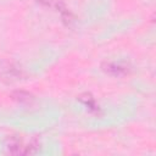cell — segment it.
I'll list each match as a JSON object with an SVG mask.
<instances>
[{
	"mask_svg": "<svg viewBox=\"0 0 156 156\" xmlns=\"http://www.w3.org/2000/svg\"><path fill=\"white\" fill-rule=\"evenodd\" d=\"M79 100H80L85 106H88V108H89L90 111H94V112H98V111H99V106L95 104V100H94V98H93L91 95H89V94L80 95V96H79Z\"/></svg>",
	"mask_w": 156,
	"mask_h": 156,
	"instance_id": "5b68a950",
	"label": "cell"
},
{
	"mask_svg": "<svg viewBox=\"0 0 156 156\" xmlns=\"http://www.w3.org/2000/svg\"><path fill=\"white\" fill-rule=\"evenodd\" d=\"M11 99L21 105H32L34 101V98L32 94L24 91V90H15L11 93Z\"/></svg>",
	"mask_w": 156,
	"mask_h": 156,
	"instance_id": "7a4b0ae2",
	"label": "cell"
},
{
	"mask_svg": "<svg viewBox=\"0 0 156 156\" xmlns=\"http://www.w3.org/2000/svg\"><path fill=\"white\" fill-rule=\"evenodd\" d=\"M101 68L105 73L113 77H122L130 72V67L123 62H111V61L104 62L101 65Z\"/></svg>",
	"mask_w": 156,
	"mask_h": 156,
	"instance_id": "6da1fadb",
	"label": "cell"
},
{
	"mask_svg": "<svg viewBox=\"0 0 156 156\" xmlns=\"http://www.w3.org/2000/svg\"><path fill=\"white\" fill-rule=\"evenodd\" d=\"M37 1L43 4L44 6H48V7H51V9L56 10V11H58L61 15H63L65 12L68 11V9L65 6L62 0H37Z\"/></svg>",
	"mask_w": 156,
	"mask_h": 156,
	"instance_id": "3957f363",
	"label": "cell"
},
{
	"mask_svg": "<svg viewBox=\"0 0 156 156\" xmlns=\"http://www.w3.org/2000/svg\"><path fill=\"white\" fill-rule=\"evenodd\" d=\"M2 71H4V74H5V77H11V78H18V77H21V69L20 68H17L13 63H11V62H7L6 63V66L4 67V68H1Z\"/></svg>",
	"mask_w": 156,
	"mask_h": 156,
	"instance_id": "277c9868",
	"label": "cell"
}]
</instances>
